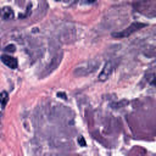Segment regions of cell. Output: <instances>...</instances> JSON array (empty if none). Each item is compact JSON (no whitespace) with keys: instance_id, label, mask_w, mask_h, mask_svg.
<instances>
[{"instance_id":"cell-1","label":"cell","mask_w":156,"mask_h":156,"mask_svg":"<svg viewBox=\"0 0 156 156\" xmlns=\"http://www.w3.org/2000/svg\"><path fill=\"white\" fill-rule=\"evenodd\" d=\"M99 66V61L96 60H90V61H85L80 65H78L76 68H74V74L76 76H88L90 74L91 72H94Z\"/></svg>"},{"instance_id":"cell-2","label":"cell","mask_w":156,"mask_h":156,"mask_svg":"<svg viewBox=\"0 0 156 156\" xmlns=\"http://www.w3.org/2000/svg\"><path fill=\"white\" fill-rule=\"evenodd\" d=\"M144 27H146L145 23L134 22V23H132L129 27H127L124 30L112 33V37H113V38H126V37H129L130 34H133L134 32H136V30H139V29H141V28H144Z\"/></svg>"},{"instance_id":"cell-3","label":"cell","mask_w":156,"mask_h":156,"mask_svg":"<svg viewBox=\"0 0 156 156\" xmlns=\"http://www.w3.org/2000/svg\"><path fill=\"white\" fill-rule=\"evenodd\" d=\"M115 67H116V62H115L113 60L107 61V62L105 63V66H104V68H102V71H101L100 76H99V80H101V82L106 80V79L111 76V73L113 72Z\"/></svg>"},{"instance_id":"cell-4","label":"cell","mask_w":156,"mask_h":156,"mask_svg":"<svg viewBox=\"0 0 156 156\" xmlns=\"http://www.w3.org/2000/svg\"><path fill=\"white\" fill-rule=\"evenodd\" d=\"M0 58H1V61H2L7 67H10V68H12V69H16L17 66H18L17 58H15L13 56H10V55H2Z\"/></svg>"},{"instance_id":"cell-5","label":"cell","mask_w":156,"mask_h":156,"mask_svg":"<svg viewBox=\"0 0 156 156\" xmlns=\"http://www.w3.org/2000/svg\"><path fill=\"white\" fill-rule=\"evenodd\" d=\"M0 17L2 20H11V18H13V11H12V9L9 7V6L2 7L0 10Z\"/></svg>"},{"instance_id":"cell-6","label":"cell","mask_w":156,"mask_h":156,"mask_svg":"<svg viewBox=\"0 0 156 156\" xmlns=\"http://www.w3.org/2000/svg\"><path fill=\"white\" fill-rule=\"evenodd\" d=\"M60 61H61V55H60V56H55V57L52 58V62H51V65H50V68H48V71L44 73V76H45V74H48V73H50L52 69H55V68L58 66Z\"/></svg>"},{"instance_id":"cell-7","label":"cell","mask_w":156,"mask_h":156,"mask_svg":"<svg viewBox=\"0 0 156 156\" xmlns=\"http://www.w3.org/2000/svg\"><path fill=\"white\" fill-rule=\"evenodd\" d=\"M7 101H9V94L6 91H1L0 93V104H1V106L5 107Z\"/></svg>"},{"instance_id":"cell-8","label":"cell","mask_w":156,"mask_h":156,"mask_svg":"<svg viewBox=\"0 0 156 156\" xmlns=\"http://www.w3.org/2000/svg\"><path fill=\"white\" fill-rule=\"evenodd\" d=\"M15 50H16V46L12 45V44H11V45H7V46L5 48V51H11V52H13Z\"/></svg>"},{"instance_id":"cell-9","label":"cell","mask_w":156,"mask_h":156,"mask_svg":"<svg viewBox=\"0 0 156 156\" xmlns=\"http://www.w3.org/2000/svg\"><path fill=\"white\" fill-rule=\"evenodd\" d=\"M78 141H79L80 146H85V140H84L83 136H79V138H78Z\"/></svg>"},{"instance_id":"cell-10","label":"cell","mask_w":156,"mask_h":156,"mask_svg":"<svg viewBox=\"0 0 156 156\" xmlns=\"http://www.w3.org/2000/svg\"><path fill=\"white\" fill-rule=\"evenodd\" d=\"M57 96H61L62 99H66V94L65 93H57Z\"/></svg>"},{"instance_id":"cell-11","label":"cell","mask_w":156,"mask_h":156,"mask_svg":"<svg viewBox=\"0 0 156 156\" xmlns=\"http://www.w3.org/2000/svg\"><path fill=\"white\" fill-rule=\"evenodd\" d=\"M95 0H84V2H88V4H93Z\"/></svg>"},{"instance_id":"cell-12","label":"cell","mask_w":156,"mask_h":156,"mask_svg":"<svg viewBox=\"0 0 156 156\" xmlns=\"http://www.w3.org/2000/svg\"><path fill=\"white\" fill-rule=\"evenodd\" d=\"M55 1H61V0H55Z\"/></svg>"}]
</instances>
